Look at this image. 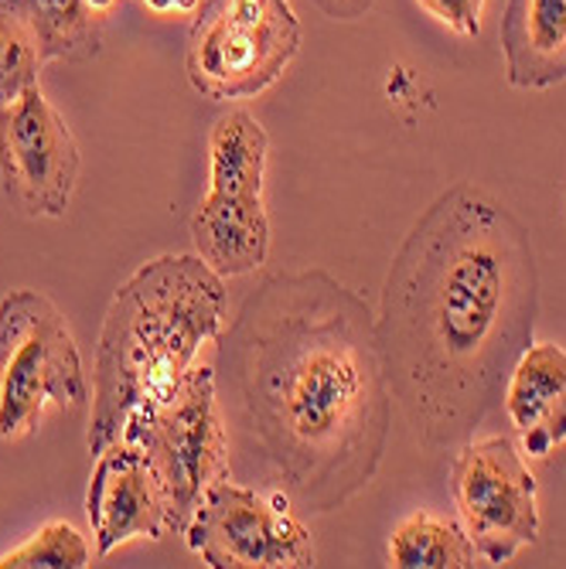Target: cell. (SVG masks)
<instances>
[{"label": "cell", "instance_id": "obj_17", "mask_svg": "<svg viewBox=\"0 0 566 569\" xmlns=\"http://www.w3.org/2000/svg\"><path fill=\"white\" fill-rule=\"evenodd\" d=\"M44 59L21 0H0V110L38 86Z\"/></svg>", "mask_w": 566, "mask_h": 569}, {"label": "cell", "instance_id": "obj_11", "mask_svg": "<svg viewBox=\"0 0 566 569\" xmlns=\"http://www.w3.org/2000/svg\"><path fill=\"white\" fill-rule=\"evenodd\" d=\"M502 402L529 460L559 450L566 443V348L553 341L529 345L505 382Z\"/></svg>", "mask_w": 566, "mask_h": 569}, {"label": "cell", "instance_id": "obj_19", "mask_svg": "<svg viewBox=\"0 0 566 569\" xmlns=\"http://www.w3.org/2000/svg\"><path fill=\"white\" fill-rule=\"evenodd\" d=\"M417 4L457 38H478L488 0H417Z\"/></svg>", "mask_w": 566, "mask_h": 569}, {"label": "cell", "instance_id": "obj_2", "mask_svg": "<svg viewBox=\"0 0 566 569\" xmlns=\"http://www.w3.org/2000/svg\"><path fill=\"white\" fill-rule=\"evenodd\" d=\"M246 433L274 485L328 515L363 495L386 457L393 392L376 315L325 270L267 277L222 331Z\"/></svg>", "mask_w": 566, "mask_h": 569}, {"label": "cell", "instance_id": "obj_1", "mask_svg": "<svg viewBox=\"0 0 566 569\" xmlns=\"http://www.w3.org/2000/svg\"><path fill=\"white\" fill-rule=\"evenodd\" d=\"M536 315L526 222L475 181L450 184L399 242L376 315L389 392L427 450L460 447L498 409Z\"/></svg>", "mask_w": 566, "mask_h": 569}, {"label": "cell", "instance_id": "obj_14", "mask_svg": "<svg viewBox=\"0 0 566 569\" xmlns=\"http://www.w3.org/2000/svg\"><path fill=\"white\" fill-rule=\"evenodd\" d=\"M270 137L246 110L226 113L209 137V191L236 198H264Z\"/></svg>", "mask_w": 566, "mask_h": 569}, {"label": "cell", "instance_id": "obj_5", "mask_svg": "<svg viewBox=\"0 0 566 569\" xmlns=\"http://www.w3.org/2000/svg\"><path fill=\"white\" fill-rule=\"evenodd\" d=\"M297 51L290 0H205L188 31L185 72L205 99H249L270 89Z\"/></svg>", "mask_w": 566, "mask_h": 569}, {"label": "cell", "instance_id": "obj_18", "mask_svg": "<svg viewBox=\"0 0 566 569\" xmlns=\"http://www.w3.org/2000/svg\"><path fill=\"white\" fill-rule=\"evenodd\" d=\"M92 549L72 522H44L24 546L0 556V569H86Z\"/></svg>", "mask_w": 566, "mask_h": 569}, {"label": "cell", "instance_id": "obj_3", "mask_svg": "<svg viewBox=\"0 0 566 569\" xmlns=\"http://www.w3.org/2000/svg\"><path fill=\"white\" fill-rule=\"evenodd\" d=\"M226 328V280L201 256L168 252L133 270L99 331L89 453L120 440L133 412L165 399Z\"/></svg>", "mask_w": 566, "mask_h": 569}, {"label": "cell", "instance_id": "obj_13", "mask_svg": "<svg viewBox=\"0 0 566 569\" xmlns=\"http://www.w3.org/2000/svg\"><path fill=\"white\" fill-rule=\"evenodd\" d=\"M191 239L201 260L222 280L256 273L270 256V219L264 198L209 191L191 216Z\"/></svg>", "mask_w": 566, "mask_h": 569}, {"label": "cell", "instance_id": "obj_6", "mask_svg": "<svg viewBox=\"0 0 566 569\" xmlns=\"http://www.w3.org/2000/svg\"><path fill=\"white\" fill-rule=\"evenodd\" d=\"M120 440L137 443L150 457L171 501V536H185L201 498L229 475L216 372L195 366L165 399L137 409Z\"/></svg>", "mask_w": 566, "mask_h": 569}, {"label": "cell", "instance_id": "obj_8", "mask_svg": "<svg viewBox=\"0 0 566 569\" xmlns=\"http://www.w3.org/2000/svg\"><path fill=\"white\" fill-rule=\"evenodd\" d=\"M290 498L219 478L185 529L188 549L212 569H304L315 566V542Z\"/></svg>", "mask_w": 566, "mask_h": 569}, {"label": "cell", "instance_id": "obj_22", "mask_svg": "<svg viewBox=\"0 0 566 569\" xmlns=\"http://www.w3.org/2000/svg\"><path fill=\"white\" fill-rule=\"evenodd\" d=\"M113 4H117V0H89V8H92L96 14H107Z\"/></svg>", "mask_w": 566, "mask_h": 569}, {"label": "cell", "instance_id": "obj_16", "mask_svg": "<svg viewBox=\"0 0 566 569\" xmlns=\"http://www.w3.org/2000/svg\"><path fill=\"white\" fill-rule=\"evenodd\" d=\"M44 62H89L99 56L102 24L89 0H21Z\"/></svg>", "mask_w": 566, "mask_h": 569}, {"label": "cell", "instance_id": "obj_10", "mask_svg": "<svg viewBox=\"0 0 566 569\" xmlns=\"http://www.w3.org/2000/svg\"><path fill=\"white\" fill-rule=\"evenodd\" d=\"M86 515L99 559L133 539L171 536V501L165 481L153 471L150 457L130 440H113L96 453Z\"/></svg>", "mask_w": 566, "mask_h": 569}, {"label": "cell", "instance_id": "obj_15", "mask_svg": "<svg viewBox=\"0 0 566 569\" xmlns=\"http://www.w3.org/2000/svg\"><path fill=\"white\" fill-rule=\"evenodd\" d=\"M389 562L399 569H471L478 549L460 522L414 511L389 536Z\"/></svg>", "mask_w": 566, "mask_h": 569}, {"label": "cell", "instance_id": "obj_4", "mask_svg": "<svg viewBox=\"0 0 566 569\" xmlns=\"http://www.w3.org/2000/svg\"><path fill=\"white\" fill-rule=\"evenodd\" d=\"M89 382L62 310L38 290L0 300V440L38 427L48 406L82 409Z\"/></svg>", "mask_w": 566, "mask_h": 569}, {"label": "cell", "instance_id": "obj_20", "mask_svg": "<svg viewBox=\"0 0 566 569\" xmlns=\"http://www.w3.org/2000/svg\"><path fill=\"white\" fill-rule=\"evenodd\" d=\"M315 4L335 21H358L373 11L376 0H315Z\"/></svg>", "mask_w": 566, "mask_h": 569}, {"label": "cell", "instance_id": "obj_12", "mask_svg": "<svg viewBox=\"0 0 566 569\" xmlns=\"http://www.w3.org/2000/svg\"><path fill=\"white\" fill-rule=\"evenodd\" d=\"M502 56L512 89H553L566 82V0H508L502 14Z\"/></svg>", "mask_w": 566, "mask_h": 569}, {"label": "cell", "instance_id": "obj_21", "mask_svg": "<svg viewBox=\"0 0 566 569\" xmlns=\"http://www.w3.org/2000/svg\"><path fill=\"white\" fill-rule=\"evenodd\" d=\"M153 14H195L201 0H143Z\"/></svg>", "mask_w": 566, "mask_h": 569}, {"label": "cell", "instance_id": "obj_7", "mask_svg": "<svg viewBox=\"0 0 566 569\" xmlns=\"http://www.w3.org/2000/svg\"><path fill=\"white\" fill-rule=\"evenodd\" d=\"M450 491L485 566H505L539 539L536 475L512 437L460 443L450 463Z\"/></svg>", "mask_w": 566, "mask_h": 569}, {"label": "cell", "instance_id": "obj_9", "mask_svg": "<svg viewBox=\"0 0 566 569\" xmlns=\"http://www.w3.org/2000/svg\"><path fill=\"white\" fill-rule=\"evenodd\" d=\"M79 143L41 86L0 110V181L24 216L62 219L79 184Z\"/></svg>", "mask_w": 566, "mask_h": 569}]
</instances>
